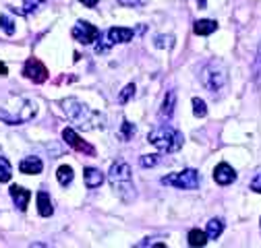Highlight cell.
<instances>
[{
	"mask_svg": "<svg viewBox=\"0 0 261 248\" xmlns=\"http://www.w3.org/2000/svg\"><path fill=\"white\" fill-rule=\"evenodd\" d=\"M62 110L67 114V118L77 124L81 131H95V129H104L106 124V118L104 114L91 110L89 106H85L83 102L75 100V98H69L62 102Z\"/></svg>",
	"mask_w": 261,
	"mask_h": 248,
	"instance_id": "1",
	"label": "cell"
},
{
	"mask_svg": "<svg viewBox=\"0 0 261 248\" xmlns=\"http://www.w3.org/2000/svg\"><path fill=\"white\" fill-rule=\"evenodd\" d=\"M108 180L112 184L114 193L124 201L130 203L135 199V184H133V174H130V166L122 160L114 162L110 172H108Z\"/></svg>",
	"mask_w": 261,
	"mask_h": 248,
	"instance_id": "2",
	"label": "cell"
},
{
	"mask_svg": "<svg viewBox=\"0 0 261 248\" xmlns=\"http://www.w3.org/2000/svg\"><path fill=\"white\" fill-rule=\"evenodd\" d=\"M147 141L158 147L160 151L164 153H174L182 147L185 143V137L180 131H176L174 127H170V124H160V127H155L149 135H147Z\"/></svg>",
	"mask_w": 261,
	"mask_h": 248,
	"instance_id": "3",
	"label": "cell"
},
{
	"mask_svg": "<svg viewBox=\"0 0 261 248\" xmlns=\"http://www.w3.org/2000/svg\"><path fill=\"white\" fill-rule=\"evenodd\" d=\"M201 81H203V85L212 93L220 91L228 83V69H226V65L222 60H212L210 65L201 71Z\"/></svg>",
	"mask_w": 261,
	"mask_h": 248,
	"instance_id": "4",
	"label": "cell"
},
{
	"mask_svg": "<svg viewBox=\"0 0 261 248\" xmlns=\"http://www.w3.org/2000/svg\"><path fill=\"white\" fill-rule=\"evenodd\" d=\"M36 112H38L36 102L23 100V102H19V108H17L15 112H11L9 108H0V120L7 122V124H11V127H17V124L29 122L31 118L36 116Z\"/></svg>",
	"mask_w": 261,
	"mask_h": 248,
	"instance_id": "5",
	"label": "cell"
},
{
	"mask_svg": "<svg viewBox=\"0 0 261 248\" xmlns=\"http://www.w3.org/2000/svg\"><path fill=\"white\" fill-rule=\"evenodd\" d=\"M201 182V176L197 170H182V172H174L162 178V184L164 186H174V189H182V191H193L197 189Z\"/></svg>",
	"mask_w": 261,
	"mask_h": 248,
	"instance_id": "6",
	"label": "cell"
},
{
	"mask_svg": "<svg viewBox=\"0 0 261 248\" xmlns=\"http://www.w3.org/2000/svg\"><path fill=\"white\" fill-rule=\"evenodd\" d=\"M71 36H73L79 44L89 46V44H93L95 40H100L102 34H100V29H97L95 25H91V23H87V21H79V23L73 27Z\"/></svg>",
	"mask_w": 261,
	"mask_h": 248,
	"instance_id": "7",
	"label": "cell"
},
{
	"mask_svg": "<svg viewBox=\"0 0 261 248\" xmlns=\"http://www.w3.org/2000/svg\"><path fill=\"white\" fill-rule=\"evenodd\" d=\"M23 75L29 81H34V83H44L48 79V69L42 65L38 58H29L25 62V67H23Z\"/></svg>",
	"mask_w": 261,
	"mask_h": 248,
	"instance_id": "8",
	"label": "cell"
},
{
	"mask_svg": "<svg viewBox=\"0 0 261 248\" xmlns=\"http://www.w3.org/2000/svg\"><path fill=\"white\" fill-rule=\"evenodd\" d=\"M62 139L67 141V145L69 147H73L75 151H79V153H85V155H95V149L89 145V143H85L73 129H64L62 131Z\"/></svg>",
	"mask_w": 261,
	"mask_h": 248,
	"instance_id": "9",
	"label": "cell"
},
{
	"mask_svg": "<svg viewBox=\"0 0 261 248\" xmlns=\"http://www.w3.org/2000/svg\"><path fill=\"white\" fill-rule=\"evenodd\" d=\"M214 180H216L218 184H222V186L232 184V182L237 180V172H234L232 166H228L226 162H222V164H218L216 170H214Z\"/></svg>",
	"mask_w": 261,
	"mask_h": 248,
	"instance_id": "10",
	"label": "cell"
},
{
	"mask_svg": "<svg viewBox=\"0 0 261 248\" xmlns=\"http://www.w3.org/2000/svg\"><path fill=\"white\" fill-rule=\"evenodd\" d=\"M106 36H108V42L110 44H126V42L133 40L135 31L128 29V27H112V29H108Z\"/></svg>",
	"mask_w": 261,
	"mask_h": 248,
	"instance_id": "11",
	"label": "cell"
},
{
	"mask_svg": "<svg viewBox=\"0 0 261 248\" xmlns=\"http://www.w3.org/2000/svg\"><path fill=\"white\" fill-rule=\"evenodd\" d=\"M9 193H11V199H13V203L17 205V209H19V211H25V209H27V203H29V199H31V193H29L27 189H23V186H17V184L11 186Z\"/></svg>",
	"mask_w": 261,
	"mask_h": 248,
	"instance_id": "12",
	"label": "cell"
},
{
	"mask_svg": "<svg viewBox=\"0 0 261 248\" xmlns=\"http://www.w3.org/2000/svg\"><path fill=\"white\" fill-rule=\"evenodd\" d=\"M44 170V164L40 158H23L21 164H19V172L21 174H42Z\"/></svg>",
	"mask_w": 261,
	"mask_h": 248,
	"instance_id": "13",
	"label": "cell"
},
{
	"mask_svg": "<svg viewBox=\"0 0 261 248\" xmlns=\"http://www.w3.org/2000/svg\"><path fill=\"white\" fill-rule=\"evenodd\" d=\"M83 178H85L87 189H97V186H102V182H104V174L100 170H95V168H85Z\"/></svg>",
	"mask_w": 261,
	"mask_h": 248,
	"instance_id": "14",
	"label": "cell"
},
{
	"mask_svg": "<svg viewBox=\"0 0 261 248\" xmlns=\"http://www.w3.org/2000/svg\"><path fill=\"white\" fill-rule=\"evenodd\" d=\"M38 211L42 217H50L54 213V207H52V199L46 191H40L38 193Z\"/></svg>",
	"mask_w": 261,
	"mask_h": 248,
	"instance_id": "15",
	"label": "cell"
},
{
	"mask_svg": "<svg viewBox=\"0 0 261 248\" xmlns=\"http://www.w3.org/2000/svg\"><path fill=\"white\" fill-rule=\"evenodd\" d=\"M216 29H218V23L212 21V19H199V21H195V25H193V31L197 36H210V34H214Z\"/></svg>",
	"mask_w": 261,
	"mask_h": 248,
	"instance_id": "16",
	"label": "cell"
},
{
	"mask_svg": "<svg viewBox=\"0 0 261 248\" xmlns=\"http://www.w3.org/2000/svg\"><path fill=\"white\" fill-rule=\"evenodd\" d=\"M174 106H176V93L174 91H168L166 98H164V104H162V110H160V116L170 120L172 114H174Z\"/></svg>",
	"mask_w": 261,
	"mask_h": 248,
	"instance_id": "17",
	"label": "cell"
},
{
	"mask_svg": "<svg viewBox=\"0 0 261 248\" xmlns=\"http://www.w3.org/2000/svg\"><path fill=\"white\" fill-rule=\"evenodd\" d=\"M56 178H58V184H60V186H69V184L73 182V178H75L73 168H71V166H60L58 172H56Z\"/></svg>",
	"mask_w": 261,
	"mask_h": 248,
	"instance_id": "18",
	"label": "cell"
},
{
	"mask_svg": "<svg viewBox=\"0 0 261 248\" xmlns=\"http://www.w3.org/2000/svg\"><path fill=\"white\" fill-rule=\"evenodd\" d=\"M187 238H189V246H205L207 244V234L203 230H197V228L191 230Z\"/></svg>",
	"mask_w": 261,
	"mask_h": 248,
	"instance_id": "19",
	"label": "cell"
},
{
	"mask_svg": "<svg viewBox=\"0 0 261 248\" xmlns=\"http://www.w3.org/2000/svg\"><path fill=\"white\" fill-rule=\"evenodd\" d=\"M222 232H224V224H222V220H210V222H207V228H205L207 238L216 240V238H218Z\"/></svg>",
	"mask_w": 261,
	"mask_h": 248,
	"instance_id": "20",
	"label": "cell"
},
{
	"mask_svg": "<svg viewBox=\"0 0 261 248\" xmlns=\"http://www.w3.org/2000/svg\"><path fill=\"white\" fill-rule=\"evenodd\" d=\"M13 178V168L7 158H0V182H9Z\"/></svg>",
	"mask_w": 261,
	"mask_h": 248,
	"instance_id": "21",
	"label": "cell"
},
{
	"mask_svg": "<svg viewBox=\"0 0 261 248\" xmlns=\"http://www.w3.org/2000/svg\"><path fill=\"white\" fill-rule=\"evenodd\" d=\"M193 114L197 118H205L207 116V108H205V102L199 100V98H193Z\"/></svg>",
	"mask_w": 261,
	"mask_h": 248,
	"instance_id": "22",
	"label": "cell"
},
{
	"mask_svg": "<svg viewBox=\"0 0 261 248\" xmlns=\"http://www.w3.org/2000/svg\"><path fill=\"white\" fill-rule=\"evenodd\" d=\"M174 46V36H158L155 38V48H160V50H170Z\"/></svg>",
	"mask_w": 261,
	"mask_h": 248,
	"instance_id": "23",
	"label": "cell"
},
{
	"mask_svg": "<svg viewBox=\"0 0 261 248\" xmlns=\"http://www.w3.org/2000/svg\"><path fill=\"white\" fill-rule=\"evenodd\" d=\"M130 98H135V85H133V83H128V85L120 91V96H118V104H126Z\"/></svg>",
	"mask_w": 261,
	"mask_h": 248,
	"instance_id": "24",
	"label": "cell"
},
{
	"mask_svg": "<svg viewBox=\"0 0 261 248\" xmlns=\"http://www.w3.org/2000/svg\"><path fill=\"white\" fill-rule=\"evenodd\" d=\"M160 164V155H141L139 158V166L141 168H153Z\"/></svg>",
	"mask_w": 261,
	"mask_h": 248,
	"instance_id": "25",
	"label": "cell"
},
{
	"mask_svg": "<svg viewBox=\"0 0 261 248\" xmlns=\"http://www.w3.org/2000/svg\"><path fill=\"white\" fill-rule=\"evenodd\" d=\"M0 27H3V31H5L7 36H13L15 34V23L7 15H0Z\"/></svg>",
	"mask_w": 261,
	"mask_h": 248,
	"instance_id": "26",
	"label": "cell"
},
{
	"mask_svg": "<svg viewBox=\"0 0 261 248\" xmlns=\"http://www.w3.org/2000/svg\"><path fill=\"white\" fill-rule=\"evenodd\" d=\"M133 135H135V124H130L128 120H124V122H122V133H120V139H122V141H128Z\"/></svg>",
	"mask_w": 261,
	"mask_h": 248,
	"instance_id": "27",
	"label": "cell"
},
{
	"mask_svg": "<svg viewBox=\"0 0 261 248\" xmlns=\"http://www.w3.org/2000/svg\"><path fill=\"white\" fill-rule=\"evenodd\" d=\"M42 5V0H25V5H23V15H29V13H34L38 11V7Z\"/></svg>",
	"mask_w": 261,
	"mask_h": 248,
	"instance_id": "28",
	"label": "cell"
},
{
	"mask_svg": "<svg viewBox=\"0 0 261 248\" xmlns=\"http://www.w3.org/2000/svg\"><path fill=\"white\" fill-rule=\"evenodd\" d=\"M249 189L251 191H255V193H261V170L253 176V180L249 182Z\"/></svg>",
	"mask_w": 261,
	"mask_h": 248,
	"instance_id": "29",
	"label": "cell"
},
{
	"mask_svg": "<svg viewBox=\"0 0 261 248\" xmlns=\"http://www.w3.org/2000/svg\"><path fill=\"white\" fill-rule=\"evenodd\" d=\"M255 79H257V83H261V46H259L257 60H255Z\"/></svg>",
	"mask_w": 261,
	"mask_h": 248,
	"instance_id": "30",
	"label": "cell"
},
{
	"mask_svg": "<svg viewBox=\"0 0 261 248\" xmlns=\"http://www.w3.org/2000/svg\"><path fill=\"white\" fill-rule=\"evenodd\" d=\"M118 5H122V7H139V5H143L145 0H116Z\"/></svg>",
	"mask_w": 261,
	"mask_h": 248,
	"instance_id": "31",
	"label": "cell"
},
{
	"mask_svg": "<svg viewBox=\"0 0 261 248\" xmlns=\"http://www.w3.org/2000/svg\"><path fill=\"white\" fill-rule=\"evenodd\" d=\"M79 3H83V5L87 7V9H93V7L97 5V3H100V0H79Z\"/></svg>",
	"mask_w": 261,
	"mask_h": 248,
	"instance_id": "32",
	"label": "cell"
},
{
	"mask_svg": "<svg viewBox=\"0 0 261 248\" xmlns=\"http://www.w3.org/2000/svg\"><path fill=\"white\" fill-rule=\"evenodd\" d=\"M9 75V69H7V65H3V62H0V77H7Z\"/></svg>",
	"mask_w": 261,
	"mask_h": 248,
	"instance_id": "33",
	"label": "cell"
},
{
	"mask_svg": "<svg viewBox=\"0 0 261 248\" xmlns=\"http://www.w3.org/2000/svg\"><path fill=\"white\" fill-rule=\"evenodd\" d=\"M197 5H199L201 9H205V0H197Z\"/></svg>",
	"mask_w": 261,
	"mask_h": 248,
	"instance_id": "34",
	"label": "cell"
}]
</instances>
